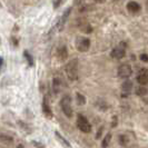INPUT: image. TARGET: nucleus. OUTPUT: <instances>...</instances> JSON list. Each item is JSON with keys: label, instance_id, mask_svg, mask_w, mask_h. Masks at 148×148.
<instances>
[{"label": "nucleus", "instance_id": "10", "mask_svg": "<svg viewBox=\"0 0 148 148\" xmlns=\"http://www.w3.org/2000/svg\"><path fill=\"white\" fill-rule=\"evenodd\" d=\"M127 9H128V11H130V12H139L140 11V5L138 3V2H136V1H129L128 3H127Z\"/></svg>", "mask_w": 148, "mask_h": 148}, {"label": "nucleus", "instance_id": "23", "mask_svg": "<svg viewBox=\"0 0 148 148\" xmlns=\"http://www.w3.org/2000/svg\"><path fill=\"white\" fill-rule=\"evenodd\" d=\"M2 64H3V59H2V57H0V70L2 68Z\"/></svg>", "mask_w": 148, "mask_h": 148}, {"label": "nucleus", "instance_id": "26", "mask_svg": "<svg viewBox=\"0 0 148 148\" xmlns=\"http://www.w3.org/2000/svg\"><path fill=\"white\" fill-rule=\"evenodd\" d=\"M0 7H1V5H0Z\"/></svg>", "mask_w": 148, "mask_h": 148}, {"label": "nucleus", "instance_id": "8", "mask_svg": "<svg viewBox=\"0 0 148 148\" xmlns=\"http://www.w3.org/2000/svg\"><path fill=\"white\" fill-rule=\"evenodd\" d=\"M70 12H71V7L67 8L66 10H65V12L62 14L61 18H60V20L58 21V28H59V31H61V30H62L64 26H65V23L67 22L68 17H69V15H70Z\"/></svg>", "mask_w": 148, "mask_h": 148}, {"label": "nucleus", "instance_id": "21", "mask_svg": "<svg viewBox=\"0 0 148 148\" xmlns=\"http://www.w3.org/2000/svg\"><path fill=\"white\" fill-rule=\"evenodd\" d=\"M139 58H140L141 61H144V62H148V55H146V53H141L140 56H139Z\"/></svg>", "mask_w": 148, "mask_h": 148}, {"label": "nucleus", "instance_id": "22", "mask_svg": "<svg viewBox=\"0 0 148 148\" xmlns=\"http://www.w3.org/2000/svg\"><path fill=\"white\" fill-rule=\"evenodd\" d=\"M103 130H104V127H100V128L98 129V133H97V135H96L97 139H99V138H100V136H101V134H103Z\"/></svg>", "mask_w": 148, "mask_h": 148}, {"label": "nucleus", "instance_id": "4", "mask_svg": "<svg viewBox=\"0 0 148 148\" xmlns=\"http://www.w3.org/2000/svg\"><path fill=\"white\" fill-rule=\"evenodd\" d=\"M126 55V44L125 42H120L119 45H117L110 52L111 58L114 59H121L124 58Z\"/></svg>", "mask_w": 148, "mask_h": 148}, {"label": "nucleus", "instance_id": "14", "mask_svg": "<svg viewBox=\"0 0 148 148\" xmlns=\"http://www.w3.org/2000/svg\"><path fill=\"white\" fill-rule=\"evenodd\" d=\"M23 57H25V59H26V61H27V64H28L30 67H34V65H35L34 58H32V56H31L27 50L23 51Z\"/></svg>", "mask_w": 148, "mask_h": 148}, {"label": "nucleus", "instance_id": "1", "mask_svg": "<svg viewBox=\"0 0 148 148\" xmlns=\"http://www.w3.org/2000/svg\"><path fill=\"white\" fill-rule=\"evenodd\" d=\"M65 71L70 82H75L78 79V59H71L67 62Z\"/></svg>", "mask_w": 148, "mask_h": 148}, {"label": "nucleus", "instance_id": "7", "mask_svg": "<svg viewBox=\"0 0 148 148\" xmlns=\"http://www.w3.org/2000/svg\"><path fill=\"white\" fill-rule=\"evenodd\" d=\"M137 82L139 85L141 86H145V85H148V69H140V71L137 75Z\"/></svg>", "mask_w": 148, "mask_h": 148}, {"label": "nucleus", "instance_id": "11", "mask_svg": "<svg viewBox=\"0 0 148 148\" xmlns=\"http://www.w3.org/2000/svg\"><path fill=\"white\" fill-rule=\"evenodd\" d=\"M61 88H62L61 80L59 78H53V80H52V90H53V92L55 94H59Z\"/></svg>", "mask_w": 148, "mask_h": 148}, {"label": "nucleus", "instance_id": "25", "mask_svg": "<svg viewBox=\"0 0 148 148\" xmlns=\"http://www.w3.org/2000/svg\"><path fill=\"white\" fill-rule=\"evenodd\" d=\"M18 148H23V146H22V145H19V146H18Z\"/></svg>", "mask_w": 148, "mask_h": 148}, {"label": "nucleus", "instance_id": "15", "mask_svg": "<svg viewBox=\"0 0 148 148\" xmlns=\"http://www.w3.org/2000/svg\"><path fill=\"white\" fill-rule=\"evenodd\" d=\"M111 137H112V136H111L110 133H108L105 136L104 138H103V141H101V147L107 148L109 146V144H110V141H111Z\"/></svg>", "mask_w": 148, "mask_h": 148}, {"label": "nucleus", "instance_id": "19", "mask_svg": "<svg viewBox=\"0 0 148 148\" xmlns=\"http://www.w3.org/2000/svg\"><path fill=\"white\" fill-rule=\"evenodd\" d=\"M61 2H62V0H52V7H53V9H58L60 7V5H61Z\"/></svg>", "mask_w": 148, "mask_h": 148}, {"label": "nucleus", "instance_id": "16", "mask_svg": "<svg viewBox=\"0 0 148 148\" xmlns=\"http://www.w3.org/2000/svg\"><path fill=\"white\" fill-rule=\"evenodd\" d=\"M55 135H56L57 139H58V140H59L60 143L64 145V146H66L67 148H70V144H69V143H68V141H67L66 139H65V138H64V137H62V136L58 133V132H56V133H55Z\"/></svg>", "mask_w": 148, "mask_h": 148}, {"label": "nucleus", "instance_id": "13", "mask_svg": "<svg viewBox=\"0 0 148 148\" xmlns=\"http://www.w3.org/2000/svg\"><path fill=\"white\" fill-rule=\"evenodd\" d=\"M132 89H133V82H129V80H126V82L121 85V90H123V92L126 94V95L127 94H130Z\"/></svg>", "mask_w": 148, "mask_h": 148}, {"label": "nucleus", "instance_id": "3", "mask_svg": "<svg viewBox=\"0 0 148 148\" xmlns=\"http://www.w3.org/2000/svg\"><path fill=\"white\" fill-rule=\"evenodd\" d=\"M77 127L79 130H82V133H86L88 134L91 132V125L90 123L88 121V119L86 118L84 115L79 114L77 116Z\"/></svg>", "mask_w": 148, "mask_h": 148}, {"label": "nucleus", "instance_id": "18", "mask_svg": "<svg viewBox=\"0 0 148 148\" xmlns=\"http://www.w3.org/2000/svg\"><path fill=\"white\" fill-rule=\"evenodd\" d=\"M136 94L139 95V96H143V95H146L147 94V89L144 88V87H138L136 89Z\"/></svg>", "mask_w": 148, "mask_h": 148}, {"label": "nucleus", "instance_id": "6", "mask_svg": "<svg viewBox=\"0 0 148 148\" xmlns=\"http://www.w3.org/2000/svg\"><path fill=\"white\" fill-rule=\"evenodd\" d=\"M132 67L128 64H121L120 66L118 67V76L120 78H129L132 76Z\"/></svg>", "mask_w": 148, "mask_h": 148}, {"label": "nucleus", "instance_id": "17", "mask_svg": "<svg viewBox=\"0 0 148 148\" xmlns=\"http://www.w3.org/2000/svg\"><path fill=\"white\" fill-rule=\"evenodd\" d=\"M76 99H77V104L78 105H85L86 104V97L82 95L80 92L76 94Z\"/></svg>", "mask_w": 148, "mask_h": 148}, {"label": "nucleus", "instance_id": "20", "mask_svg": "<svg viewBox=\"0 0 148 148\" xmlns=\"http://www.w3.org/2000/svg\"><path fill=\"white\" fill-rule=\"evenodd\" d=\"M127 141H128V139H127V137L126 136H119V143L121 144V145H126L127 144Z\"/></svg>", "mask_w": 148, "mask_h": 148}, {"label": "nucleus", "instance_id": "12", "mask_svg": "<svg viewBox=\"0 0 148 148\" xmlns=\"http://www.w3.org/2000/svg\"><path fill=\"white\" fill-rule=\"evenodd\" d=\"M42 111H44L45 115H46V116H48V117H51L52 116L50 106H49V104H48V100H47V98H46V97H45L44 100H42Z\"/></svg>", "mask_w": 148, "mask_h": 148}, {"label": "nucleus", "instance_id": "9", "mask_svg": "<svg viewBox=\"0 0 148 148\" xmlns=\"http://www.w3.org/2000/svg\"><path fill=\"white\" fill-rule=\"evenodd\" d=\"M57 56H58V59L60 61H65L68 57V50H67V47L65 45H61L59 46V48L57 49Z\"/></svg>", "mask_w": 148, "mask_h": 148}, {"label": "nucleus", "instance_id": "24", "mask_svg": "<svg viewBox=\"0 0 148 148\" xmlns=\"http://www.w3.org/2000/svg\"><path fill=\"white\" fill-rule=\"evenodd\" d=\"M96 2H98V3H104L105 2V0H95Z\"/></svg>", "mask_w": 148, "mask_h": 148}, {"label": "nucleus", "instance_id": "5", "mask_svg": "<svg viewBox=\"0 0 148 148\" xmlns=\"http://www.w3.org/2000/svg\"><path fill=\"white\" fill-rule=\"evenodd\" d=\"M76 48L80 52H86L90 48V40L87 37H78L76 40Z\"/></svg>", "mask_w": 148, "mask_h": 148}, {"label": "nucleus", "instance_id": "2", "mask_svg": "<svg viewBox=\"0 0 148 148\" xmlns=\"http://www.w3.org/2000/svg\"><path fill=\"white\" fill-rule=\"evenodd\" d=\"M60 107H61V110L62 112L66 115L68 118H71L73 117V107H71V97L69 95H66L61 98L60 100Z\"/></svg>", "mask_w": 148, "mask_h": 148}]
</instances>
